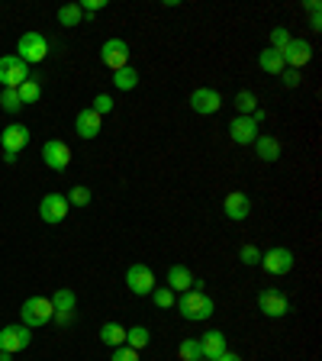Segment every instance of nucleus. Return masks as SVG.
I'll use <instances>...</instances> for the list:
<instances>
[{"label":"nucleus","instance_id":"423d86ee","mask_svg":"<svg viewBox=\"0 0 322 361\" xmlns=\"http://www.w3.org/2000/svg\"><path fill=\"white\" fill-rule=\"evenodd\" d=\"M23 81H30V65L20 61L16 55H4L0 59V87H20Z\"/></svg>","mask_w":322,"mask_h":361},{"label":"nucleus","instance_id":"f257e3e1","mask_svg":"<svg viewBox=\"0 0 322 361\" xmlns=\"http://www.w3.org/2000/svg\"><path fill=\"white\" fill-rule=\"evenodd\" d=\"M178 313L187 319V323H206L213 313H216V303L206 297L203 290H187V293H180L178 300Z\"/></svg>","mask_w":322,"mask_h":361},{"label":"nucleus","instance_id":"9b49d317","mask_svg":"<svg viewBox=\"0 0 322 361\" xmlns=\"http://www.w3.org/2000/svg\"><path fill=\"white\" fill-rule=\"evenodd\" d=\"M100 61H104L110 71H120V68L129 65V45L126 39H106L100 45Z\"/></svg>","mask_w":322,"mask_h":361},{"label":"nucleus","instance_id":"72a5a7b5","mask_svg":"<svg viewBox=\"0 0 322 361\" xmlns=\"http://www.w3.org/2000/svg\"><path fill=\"white\" fill-rule=\"evenodd\" d=\"M303 7H306V13H309V30H313V32H319V30H322V20H319V13H322V4H319V0H306Z\"/></svg>","mask_w":322,"mask_h":361},{"label":"nucleus","instance_id":"9d476101","mask_svg":"<svg viewBox=\"0 0 322 361\" xmlns=\"http://www.w3.org/2000/svg\"><path fill=\"white\" fill-rule=\"evenodd\" d=\"M68 197L65 194H45L42 200H39V219L42 223H49V226H55V223H61V219L68 216Z\"/></svg>","mask_w":322,"mask_h":361},{"label":"nucleus","instance_id":"ddd939ff","mask_svg":"<svg viewBox=\"0 0 322 361\" xmlns=\"http://www.w3.org/2000/svg\"><path fill=\"white\" fill-rule=\"evenodd\" d=\"M223 213H225V219H233V223L248 219L252 216V197L242 194V190H229L223 200Z\"/></svg>","mask_w":322,"mask_h":361},{"label":"nucleus","instance_id":"aec40b11","mask_svg":"<svg viewBox=\"0 0 322 361\" xmlns=\"http://www.w3.org/2000/svg\"><path fill=\"white\" fill-rule=\"evenodd\" d=\"M255 155L271 165V161H278L280 158V142L274 139V135H258L255 139Z\"/></svg>","mask_w":322,"mask_h":361},{"label":"nucleus","instance_id":"b1692460","mask_svg":"<svg viewBox=\"0 0 322 361\" xmlns=\"http://www.w3.org/2000/svg\"><path fill=\"white\" fill-rule=\"evenodd\" d=\"M113 87L116 90H135L139 87V71L132 65L120 68V71H113Z\"/></svg>","mask_w":322,"mask_h":361},{"label":"nucleus","instance_id":"4468645a","mask_svg":"<svg viewBox=\"0 0 322 361\" xmlns=\"http://www.w3.org/2000/svg\"><path fill=\"white\" fill-rule=\"evenodd\" d=\"M30 129L23 126V123H10V126H4V133H0V145H4V152H10V155H20L26 145H30Z\"/></svg>","mask_w":322,"mask_h":361},{"label":"nucleus","instance_id":"473e14b6","mask_svg":"<svg viewBox=\"0 0 322 361\" xmlns=\"http://www.w3.org/2000/svg\"><path fill=\"white\" fill-rule=\"evenodd\" d=\"M290 39H293V36L284 30V26H274V30H271V45H268V49H274V52H284Z\"/></svg>","mask_w":322,"mask_h":361},{"label":"nucleus","instance_id":"cd10ccee","mask_svg":"<svg viewBox=\"0 0 322 361\" xmlns=\"http://www.w3.org/2000/svg\"><path fill=\"white\" fill-rule=\"evenodd\" d=\"M81 20H84V13H81V7H78V4H65V7L58 10V23H61V26H68V30H71V26H78Z\"/></svg>","mask_w":322,"mask_h":361},{"label":"nucleus","instance_id":"7ed1b4c3","mask_svg":"<svg viewBox=\"0 0 322 361\" xmlns=\"http://www.w3.org/2000/svg\"><path fill=\"white\" fill-rule=\"evenodd\" d=\"M45 55H49V39L36 30L23 32L20 42H16V59L26 61V65H36V61H45Z\"/></svg>","mask_w":322,"mask_h":361},{"label":"nucleus","instance_id":"bb28decb","mask_svg":"<svg viewBox=\"0 0 322 361\" xmlns=\"http://www.w3.org/2000/svg\"><path fill=\"white\" fill-rule=\"evenodd\" d=\"M16 94H20V104L26 106V104H36V100L42 97V87H39V81L30 78V81H23L20 87H16Z\"/></svg>","mask_w":322,"mask_h":361},{"label":"nucleus","instance_id":"a878e982","mask_svg":"<svg viewBox=\"0 0 322 361\" xmlns=\"http://www.w3.org/2000/svg\"><path fill=\"white\" fill-rule=\"evenodd\" d=\"M235 110H239V116H252L258 110V97L252 90H239L235 94Z\"/></svg>","mask_w":322,"mask_h":361},{"label":"nucleus","instance_id":"7c9ffc66","mask_svg":"<svg viewBox=\"0 0 322 361\" xmlns=\"http://www.w3.org/2000/svg\"><path fill=\"white\" fill-rule=\"evenodd\" d=\"M0 106H4L7 113H20V110H23L20 94H16L13 87H4V90H0Z\"/></svg>","mask_w":322,"mask_h":361},{"label":"nucleus","instance_id":"1a4fd4ad","mask_svg":"<svg viewBox=\"0 0 322 361\" xmlns=\"http://www.w3.org/2000/svg\"><path fill=\"white\" fill-rule=\"evenodd\" d=\"M187 104L197 116H213V113H219V106H223V97H219L216 87H197Z\"/></svg>","mask_w":322,"mask_h":361},{"label":"nucleus","instance_id":"2f4dec72","mask_svg":"<svg viewBox=\"0 0 322 361\" xmlns=\"http://www.w3.org/2000/svg\"><path fill=\"white\" fill-rule=\"evenodd\" d=\"M65 197H68V207H87V203H90V188L78 184V188H71Z\"/></svg>","mask_w":322,"mask_h":361},{"label":"nucleus","instance_id":"f3484780","mask_svg":"<svg viewBox=\"0 0 322 361\" xmlns=\"http://www.w3.org/2000/svg\"><path fill=\"white\" fill-rule=\"evenodd\" d=\"M75 129H78V135H81V139H97L100 129H104V116H97V113L87 106V110L78 113Z\"/></svg>","mask_w":322,"mask_h":361},{"label":"nucleus","instance_id":"6e6552de","mask_svg":"<svg viewBox=\"0 0 322 361\" xmlns=\"http://www.w3.org/2000/svg\"><path fill=\"white\" fill-rule=\"evenodd\" d=\"M126 287L135 293V297H149L151 290H155V271L149 268V264H129L126 271Z\"/></svg>","mask_w":322,"mask_h":361},{"label":"nucleus","instance_id":"a19ab883","mask_svg":"<svg viewBox=\"0 0 322 361\" xmlns=\"http://www.w3.org/2000/svg\"><path fill=\"white\" fill-rule=\"evenodd\" d=\"M216 361H242V358H239V355H235V352H229V348H225V352H223V355H219V358H216Z\"/></svg>","mask_w":322,"mask_h":361},{"label":"nucleus","instance_id":"c85d7f7f","mask_svg":"<svg viewBox=\"0 0 322 361\" xmlns=\"http://www.w3.org/2000/svg\"><path fill=\"white\" fill-rule=\"evenodd\" d=\"M178 355H180V361H200L203 358L200 342H197V338H184L178 345Z\"/></svg>","mask_w":322,"mask_h":361},{"label":"nucleus","instance_id":"39448f33","mask_svg":"<svg viewBox=\"0 0 322 361\" xmlns=\"http://www.w3.org/2000/svg\"><path fill=\"white\" fill-rule=\"evenodd\" d=\"M293 252L284 245H274L268 248V252H261V268L268 271V274H274V278H284V274H290L293 271Z\"/></svg>","mask_w":322,"mask_h":361},{"label":"nucleus","instance_id":"ea45409f","mask_svg":"<svg viewBox=\"0 0 322 361\" xmlns=\"http://www.w3.org/2000/svg\"><path fill=\"white\" fill-rule=\"evenodd\" d=\"M52 319H58V323H61V326H65V323H71V319H75V313H55V316H52Z\"/></svg>","mask_w":322,"mask_h":361},{"label":"nucleus","instance_id":"412c9836","mask_svg":"<svg viewBox=\"0 0 322 361\" xmlns=\"http://www.w3.org/2000/svg\"><path fill=\"white\" fill-rule=\"evenodd\" d=\"M258 68H261L264 75H274L280 78V71H284V59H280V52H274V49H264L261 55H258Z\"/></svg>","mask_w":322,"mask_h":361},{"label":"nucleus","instance_id":"f8f14e48","mask_svg":"<svg viewBox=\"0 0 322 361\" xmlns=\"http://www.w3.org/2000/svg\"><path fill=\"white\" fill-rule=\"evenodd\" d=\"M42 161L49 171H65V168L71 165V149H68L61 139H49V142L42 145Z\"/></svg>","mask_w":322,"mask_h":361},{"label":"nucleus","instance_id":"79ce46f5","mask_svg":"<svg viewBox=\"0 0 322 361\" xmlns=\"http://www.w3.org/2000/svg\"><path fill=\"white\" fill-rule=\"evenodd\" d=\"M0 361H10V355H4V352H0Z\"/></svg>","mask_w":322,"mask_h":361},{"label":"nucleus","instance_id":"e433bc0d","mask_svg":"<svg viewBox=\"0 0 322 361\" xmlns=\"http://www.w3.org/2000/svg\"><path fill=\"white\" fill-rule=\"evenodd\" d=\"M110 361H139V352H135V348H129V345H120V348H113Z\"/></svg>","mask_w":322,"mask_h":361},{"label":"nucleus","instance_id":"c756f323","mask_svg":"<svg viewBox=\"0 0 322 361\" xmlns=\"http://www.w3.org/2000/svg\"><path fill=\"white\" fill-rule=\"evenodd\" d=\"M149 297L155 300L158 310H171V307H174V290H171V287H155Z\"/></svg>","mask_w":322,"mask_h":361},{"label":"nucleus","instance_id":"6ab92c4d","mask_svg":"<svg viewBox=\"0 0 322 361\" xmlns=\"http://www.w3.org/2000/svg\"><path fill=\"white\" fill-rule=\"evenodd\" d=\"M197 342H200V352H203V358H206V361H216L219 355L225 352V336H223L219 329L203 332V336L197 338Z\"/></svg>","mask_w":322,"mask_h":361},{"label":"nucleus","instance_id":"393cba45","mask_svg":"<svg viewBox=\"0 0 322 361\" xmlns=\"http://www.w3.org/2000/svg\"><path fill=\"white\" fill-rule=\"evenodd\" d=\"M149 338H151V332L145 329V326H132V329H126V345L129 348H149Z\"/></svg>","mask_w":322,"mask_h":361},{"label":"nucleus","instance_id":"0eeeda50","mask_svg":"<svg viewBox=\"0 0 322 361\" xmlns=\"http://www.w3.org/2000/svg\"><path fill=\"white\" fill-rule=\"evenodd\" d=\"M32 342V329H26L23 323H13V326H4L0 329V352L4 355H16Z\"/></svg>","mask_w":322,"mask_h":361},{"label":"nucleus","instance_id":"c9c22d12","mask_svg":"<svg viewBox=\"0 0 322 361\" xmlns=\"http://www.w3.org/2000/svg\"><path fill=\"white\" fill-rule=\"evenodd\" d=\"M90 110L97 113V116H106V113H113V97H110V94H97V97H94V106H90Z\"/></svg>","mask_w":322,"mask_h":361},{"label":"nucleus","instance_id":"4c0bfd02","mask_svg":"<svg viewBox=\"0 0 322 361\" xmlns=\"http://www.w3.org/2000/svg\"><path fill=\"white\" fill-rule=\"evenodd\" d=\"M100 10H106V0H84V4H81V13L84 16L100 13Z\"/></svg>","mask_w":322,"mask_h":361},{"label":"nucleus","instance_id":"58836bf2","mask_svg":"<svg viewBox=\"0 0 322 361\" xmlns=\"http://www.w3.org/2000/svg\"><path fill=\"white\" fill-rule=\"evenodd\" d=\"M280 81H284V87H297V84H300V71L284 68V71H280Z\"/></svg>","mask_w":322,"mask_h":361},{"label":"nucleus","instance_id":"37998d69","mask_svg":"<svg viewBox=\"0 0 322 361\" xmlns=\"http://www.w3.org/2000/svg\"><path fill=\"white\" fill-rule=\"evenodd\" d=\"M200 361H206V358H200Z\"/></svg>","mask_w":322,"mask_h":361},{"label":"nucleus","instance_id":"f03ea898","mask_svg":"<svg viewBox=\"0 0 322 361\" xmlns=\"http://www.w3.org/2000/svg\"><path fill=\"white\" fill-rule=\"evenodd\" d=\"M52 316H55V307L49 297H30V300L20 307V319L26 329H39V326L52 323Z\"/></svg>","mask_w":322,"mask_h":361},{"label":"nucleus","instance_id":"2eb2a0df","mask_svg":"<svg viewBox=\"0 0 322 361\" xmlns=\"http://www.w3.org/2000/svg\"><path fill=\"white\" fill-rule=\"evenodd\" d=\"M280 59H284V65H287V68L300 71V68L306 65L309 59H313V45H309L306 39H290V42H287V49L280 52Z\"/></svg>","mask_w":322,"mask_h":361},{"label":"nucleus","instance_id":"a211bd4d","mask_svg":"<svg viewBox=\"0 0 322 361\" xmlns=\"http://www.w3.org/2000/svg\"><path fill=\"white\" fill-rule=\"evenodd\" d=\"M194 271L187 268V264H171L168 268V284L165 287H171L174 293H187L190 287H194Z\"/></svg>","mask_w":322,"mask_h":361},{"label":"nucleus","instance_id":"f704fd0d","mask_svg":"<svg viewBox=\"0 0 322 361\" xmlns=\"http://www.w3.org/2000/svg\"><path fill=\"white\" fill-rule=\"evenodd\" d=\"M239 262L242 264H252V268H255V264H261V248H258V245H242L239 248Z\"/></svg>","mask_w":322,"mask_h":361},{"label":"nucleus","instance_id":"5701e85b","mask_svg":"<svg viewBox=\"0 0 322 361\" xmlns=\"http://www.w3.org/2000/svg\"><path fill=\"white\" fill-rule=\"evenodd\" d=\"M49 300H52L55 313H75V307H78L75 290H68V287H58V290H55Z\"/></svg>","mask_w":322,"mask_h":361},{"label":"nucleus","instance_id":"4be33fe9","mask_svg":"<svg viewBox=\"0 0 322 361\" xmlns=\"http://www.w3.org/2000/svg\"><path fill=\"white\" fill-rule=\"evenodd\" d=\"M100 342H104V345H110V348L126 345V329H123L120 323H104V326H100Z\"/></svg>","mask_w":322,"mask_h":361},{"label":"nucleus","instance_id":"dca6fc26","mask_svg":"<svg viewBox=\"0 0 322 361\" xmlns=\"http://www.w3.org/2000/svg\"><path fill=\"white\" fill-rule=\"evenodd\" d=\"M229 135H233L235 145H252L258 139V123L252 120V116H235L233 123H229Z\"/></svg>","mask_w":322,"mask_h":361},{"label":"nucleus","instance_id":"20e7f679","mask_svg":"<svg viewBox=\"0 0 322 361\" xmlns=\"http://www.w3.org/2000/svg\"><path fill=\"white\" fill-rule=\"evenodd\" d=\"M258 310H261L268 319H284V316L290 313V297H287L284 290H278V287H264V290L258 293Z\"/></svg>","mask_w":322,"mask_h":361}]
</instances>
